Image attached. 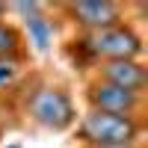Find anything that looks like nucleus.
<instances>
[{"mask_svg":"<svg viewBox=\"0 0 148 148\" xmlns=\"http://www.w3.org/2000/svg\"><path fill=\"white\" fill-rule=\"evenodd\" d=\"M77 139L86 148H116V145H136L139 121L133 116H110L89 110L77 127Z\"/></svg>","mask_w":148,"mask_h":148,"instance_id":"nucleus-1","label":"nucleus"},{"mask_svg":"<svg viewBox=\"0 0 148 148\" xmlns=\"http://www.w3.org/2000/svg\"><path fill=\"white\" fill-rule=\"evenodd\" d=\"M27 116L47 130H68L74 125V101L59 86H39L27 98Z\"/></svg>","mask_w":148,"mask_h":148,"instance_id":"nucleus-2","label":"nucleus"},{"mask_svg":"<svg viewBox=\"0 0 148 148\" xmlns=\"http://www.w3.org/2000/svg\"><path fill=\"white\" fill-rule=\"evenodd\" d=\"M83 47L104 62H125V59H136L142 53V39L127 24H116V27L89 33L83 39Z\"/></svg>","mask_w":148,"mask_h":148,"instance_id":"nucleus-3","label":"nucleus"},{"mask_svg":"<svg viewBox=\"0 0 148 148\" xmlns=\"http://www.w3.org/2000/svg\"><path fill=\"white\" fill-rule=\"evenodd\" d=\"M86 98H89L92 110L110 113V116H133L136 119L139 107H142V95L139 92L119 89V86H110L104 80H95L89 89H86Z\"/></svg>","mask_w":148,"mask_h":148,"instance_id":"nucleus-4","label":"nucleus"},{"mask_svg":"<svg viewBox=\"0 0 148 148\" xmlns=\"http://www.w3.org/2000/svg\"><path fill=\"white\" fill-rule=\"evenodd\" d=\"M68 15L74 18V24L86 27L89 33H98V30L121 24V6L110 3V0H95V3L92 0H83V3H71L68 6Z\"/></svg>","mask_w":148,"mask_h":148,"instance_id":"nucleus-5","label":"nucleus"},{"mask_svg":"<svg viewBox=\"0 0 148 148\" xmlns=\"http://www.w3.org/2000/svg\"><path fill=\"white\" fill-rule=\"evenodd\" d=\"M98 80H104L110 86H119V89L127 92H139L145 89V68L139 59H125V62H104Z\"/></svg>","mask_w":148,"mask_h":148,"instance_id":"nucleus-6","label":"nucleus"},{"mask_svg":"<svg viewBox=\"0 0 148 148\" xmlns=\"http://www.w3.org/2000/svg\"><path fill=\"white\" fill-rule=\"evenodd\" d=\"M21 33L12 24L0 21V59H18L21 56Z\"/></svg>","mask_w":148,"mask_h":148,"instance_id":"nucleus-7","label":"nucleus"},{"mask_svg":"<svg viewBox=\"0 0 148 148\" xmlns=\"http://www.w3.org/2000/svg\"><path fill=\"white\" fill-rule=\"evenodd\" d=\"M27 30H30V39H33V45L39 47V51H45V47L51 45L53 27H51V21H47V18H42V15H39V12L27 18Z\"/></svg>","mask_w":148,"mask_h":148,"instance_id":"nucleus-8","label":"nucleus"},{"mask_svg":"<svg viewBox=\"0 0 148 148\" xmlns=\"http://www.w3.org/2000/svg\"><path fill=\"white\" fill-rule=\"evenodd\" d=\"M18 74H21V65H18V59H0V89L12 86Z\"/></svg>","mask_w":148,"mask_h":148,"instance_id":"nucleus-9","label":"nucleus"},{"mask_svg":"<svg viewBox=\"0 0 148 148\" xmlns=\"http://www.w3.org/2000/svg\"><path fill=\"white\" fill-rule=\"evenodd\" d=\"M116 148H136V145H116Z\"/></svg>","mask_w":148,"mask_h":148,"instance_id":"nucleus-10","label":"nucleus"},{"mask_svg":"<svg viewBox=\"0 0 148 148\" xmlns=\"http://www.w3.org/2000/svg\"><path fill=\"white\" fill-rule=\"evenodd\" d=\"M12 148H18V145H12Z\"/></svg>","mask_w":148,"mask_h":148,"instance_id":"nucleus-11","label":"nucleus"}]
</instances>
